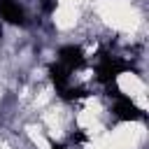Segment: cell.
<instances>
[{"mask_svg":"<svg viewBox=\"0 0 149 149\" xmlns=\"http://www.w3.org/2000/svg\"><path fill=\"white\" fill-rule=\"evenodd\" d=\"M0 19L9 26H26L28 16L19 0H0Z\"/></svg>","mask_w":149,"mask_h":149,"instance_id":"3","label":"cell"},{"mask_svg":"<svg viewBox=\"0 0 149 149\" xmlns=\"http://www.w3.org/2000/svg\"><path fill=\"white\" fill-rule=\"evenodd\" d=\"M130 68H133V65H130L128 61H123L121 56H114V54H109V51H105V49H100L98 56H95V79H98L102 86L114 84L116 77L123 74V72H128Z\"/></svg>","mask_w":149,"mask_h":149,"instance_id":"1","label":"cell"},{"mask_svg":"<svg viewBox=\"0 0 149 149\" xmlns=\"http://www.w3.org/2000/svg\"><path fill=\"white\" fill-rule=\"evenodd\" d=\"M47 72H49V79H51V84H54L56 93H63V91H65V88L72 84V72H70L65 65H61L58 61L49 63Z\"/></svg>","mask_w":149,"mask_h":149,"instance_id":"5","label":"cell"},{"mask_svg":"<svg viewBox=\"0 0 149 149\" xmlns=\"http://www.w3.org/2000/svg\"><path fill=\"white\" fill-rule=\"evenodd\" d=\"M51 149H68V144H63V142H51Z\"/></svg>","mask_w":149,"mask_h":149,"instance_id":"6","label":"cell"},{"mask_svg":"<svg viewBox=\"0 0 149 149\" xmlns=\"http://www.w3.org/2000/svg\"><path fill=\"white\" fill-rule=\"evenodd\" d=\"M107 91H109V98H112V114H114V119H119V121H140V119H144V109L137 107V102L130 95L121 93L114 84H109Z\"/></svg>","mask_w":149,"mask_h":149,"instance_id":"2","label":"cell"},{"mask_svg":"<svg viewBox=\"0 0 149 149\" xmlns=\"http://www.w3.org/2000/svg\"><path fill=\"white\" fill-rule=\"evenodd\" d=\"M61 65H65L70 72H74V70H79L81 65H84V61H86V56H84V51H81V47L79 44H63L61 49H58V58H56Z\"/></svg>","mask_w":149,"mask_h":149,"instance_id":"4","label":"cell"}]
</instances>
